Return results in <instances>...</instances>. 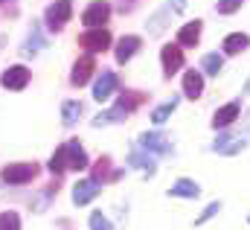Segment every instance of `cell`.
<instances>
[{"label":"cell","mask_w":250,"mask_h":230,"mask_svg":"<svg viewBox=\"0 0 250 230\" xmlns=\"http://www.w3.org/2000/svg\"><path fill=\"white\" fill-rule=\"evenodd\" d=\"M140 102H143L140 93H125L123 99H117L114 108H108V111H102L99 116H93V125L99 128V125H111V122H123V119H128V114H131Z\"/></svg>","instance_id":"cell-1"},{"label":"cell","mask_w":250,"mask_h":230,"mask_svg":"<svg viewBox=\"0 0 250 230\" xmlns=\"http://www.w3.org/2000/svg\"><path fill=\"white\" fill-rule=\"evenodd\" d=\"M140 149L148 152V155H163V158L175 152L172 140H169L166 134H160V131H146V134H140Z\"/></svg>","instance_id":"cell-2"},{"label":"cell","mask_w":250,"mask_h":230,"mask_svg":"<svg viewBox=\"0 0 250 230\" xmlns=\"http://www.w3.org/2000/svg\"><path fill=\"white\" fill-rule=\"evenodd\" d=\"M70 15H73V3H70V0H56V3L47 6L44 21H47V26H50L53 32H59L64 23L70 21Z\"/></svg>","instance_id":"cell-3"},{"label":"cell","mask_w":250,"mask_h":230,"mask_svg":"<svg viewBox=\"0 0 250 230\" xmlns=\"http://www.w3.org/2000/svg\"><path fill=\"white\" fill-rule=\"evenodd\" d=\"M108 18H111V3H108V0H93V3L84 9L82 23L90 26V29H102V23H105Z\"/></svg>","instance_id":"cell-4"},{"label":"cell","mask_w":250,"mask_h":230,"mask_svg":"<svg viewBox=\"0 0 250 230\" xmlns=\"http://www.w3.org/2000/svg\"><path fill=\"white\" fill-rule=\"evenodd\" d=\"M79 44L87 53H105L111 47V32L108 29H87L84 35H79Z\"/></svg>","instance_id":"cell-5"},{"label":"cell","mask_w":250,"mask_h":230,"mask_svg":"<svg viewBox=\"0 0 250 230\" xmlns=\"http://www.w3.org/2000/svg\"><path fill=\"white\" fill-rule=\"evenodd\" d=\"M117 91H120V76L111 73V70H105V73L96 79V85H93V99H96V102H108Z\"/></svg>","instance_id":"cell-6"},{"label":"cell","mask_w":250,"mask_h":230,"mask_svg":"<svg viewBox=\"0 0 250 230\" xmlns=\"http://www.w3.org/2000/svg\"><path fill=\"white\" fill-rule=\"evenodd\" d=\"M29 67H23V64H15V67H9L3 76H0V85L3 88H9V91H23L26 85H29Z\"/></svg>","instance_id":"cell-7"},{"label":"cell","mask_w":250,"mask_h":230,"mask_svg":"<svg viewBox=\"0 0 250 230\" xmlns=\"http://www.w3.org/2000/svg\"><path fill=\"white\" fill-rule=\"evenodd\" d=\"M35 172H38V166H35V163H9L0 175H3V181H6V184H15V186H18V184L32 181Z\"/></svg>","instance_id":"cell-8"},{"label":"cell","mask_w":250,"mask_h":230,"mask_svg":"<svg viewBox=\"0 0 250 230\" xmlns=\"http://www.w3.org/2000/svg\"><path fill=\"white\" fill-rule=\"evenodd\" d=\"M160 61H163V76L172 79L181 67H184V50L178 44H166L163 53H160Z\"/></svg>","instance_id":"cell-9"},{"label":"cell","mask_w":250,"mask_h":230,"mask_svg":"<svg viewBox=\"0 0 250 230\" xmlns=\"http://www.w3.org/2000/svg\"><path fill=\"white\" fill-rule=\"evenodd\" d=\"M64 163H67V169H87L90 166V161H87V155H84L79 140L64 143Z\"/></svg>","instance_id":"cell-10"},{"label":"cell","mask_w":250,"mask_h":230,"mask_svg":"<svg viewBox=\"0 0 250 230\" xmlns=\"http://www.w3.org/2000/svg\"><path fill=\"white\" fill-rule=\"evenodd\" d=\"M96 195H99V184H96L93 178H84V181H79V184L73 186V204H79V207L90 204Z\"/></svg>","instance_id":"cell-11"},{"label":"cell","mask_w":250,"mask_h":230,"mask_svg":"<svg viewBox=\"0 0 250 230\" xmlns=\"http://www.w3.org/2000/svg\"><path fill=\"white\" fill-rule=\"evenodd\" d=\"M242 114V102H227L224 108H218L212 116V128H227L230 122H236Z\"/></svg>","instance_id":"cell-12"},{"label":"cell","mask_w":250,"mask_h":230,"mask_svg":"<svg viewBox=\"0 0 250 230\" xmlns=\"http://www.w3.org/2000/svg\"><path fill=\"white\" fill-rule=\"evenodd\" d=\"M93 67H96V61H93V56H82L76 64H73V73H70V82L73 85H84L87 79H90V73H93Z\"/></svg>","instance_id":"cell-13"},{"label":"cell","mask_w":250,"mask_h":230,"mask_svg":"<svg viewBox=\"0 0 250 230\" xmlns=\"http://www.w3.org/2000/svg\"><path fill=\"white\" fill-rule=\"evenodd\" d=\"M169 195H172V198H198V195H201V186H198L192 178H178V181L169 186Z\"/></svg>","instance_id":"cell-14"},{"label":"cell","mask_w":250,"mask_h":230,"mask_svg":"<svg viewBox=\"0 0 250 230\" xmlns=\"http://www.w3.org/2000/svg\"><path fill=\"white\" fill-rule=\"evenodd\" d=\"M201 29H204L201 21H189L187 26H181V32H178V47H195L198 38H201Z\"/></svg>","instance_id":"cell-15"},{"label":"cell","mask_w":250,"mask_h":230,"mask_svg":"<svg viewBox=\"0 0 250 230\" xmlns=\"http://www.w3.org/2000/svg\"><path fill=\"white\" fill-rule=\"evenodd\" d=\"M128 166L143 169L146 175H154V172H157V163H154V161H151V155H148V152H143V149H134V152L128 155Z\"/></svg>","instance_id":"cell-16"},{"label":"cell","mask_w":250,"mask_h":230,"mask_svg":"<svg viewBox=\"0 0 250 230\" xmlns=\"http://www.w3.org/2000/svg\"><path fill=\"white\" fill-rule=\"evenodd\" d=\"M137 50H140V38H137V35H123L120 44H117V61L125 64L128 58H134Z\"/></svg>","instance_id":"cell-17"},{"label":"cell","mask_w":250,"mask_h":230,"mask_svg":"<svg viewBox=\"0 0 250 230\" xmlns=\"http://www.w3.org/2000/svg\"><path fill=\"white\" fill-rule=\"evenodd\" d=\"M184 93H187L189 99H198L204 93V76L198 70H189L187 76H184Z\"/></svg>","instance_id":"cell-18"},{"label":"cell","mask_w":250,"mask_h":230,"mask_svg":"<svg viewBox=\"0 0 250 230\" xmlns=\"http://www.w3.org/2000/svg\"><path fill=\"white\" fill-rule=\"evenodd\" d=\"M248 47H250V35H245V32H233V35L224 38V53H227V56L245 53Z\"/></svg>","instance_id":"cell-19"},{"label":"cell","mask_w":250,"mask_h":230,"mask_svg":"<svg viewBox=\"0 0 250 230\" xmlns=\"http://www.w3.org/2000/svg\"><path fill=\"white\" fill-rule=\"evenodd\" d=\"M169 12H172V9H169V6H163V9H157V12L151 15V21H146L148 35H160V32L169 26V21H166V18H169Z\"/></svg>","instance_id":"cell-20"},{"label":"cell","mask_w":250,"mask_h":230,"mask_svg":"<svg viewBox=\"0 0 250 230\" xmlns=\"http://www.w3.org/2000/svg\"><path fill=\"white\" fill-rule=\"evenodd\" d=\"M82 111H84V105H82L79 99H67L62 105V122L64 125H76L79 116H82Z\"/></svg>","instance_id":"cell-21"},{"label":"cell","mask_w":250,"mask_h":230,"mask_svg":"<svg viewBox=\"0 0 250 230\" xmlns=\"http://www.w3.org/2000/svg\"><path fill=\"white\" fill-rule=\"evenodd\" d=\"M201 67H204L207 76H218L221 67H224V56L221 53H207V56L201 58Z\"/></svg>","instance_id":"cell-22"},{"label":"cell","mask_w":250,"mask_h":230,"mask_svg":"<svg viewBox=\"0 0 250 230\" xmlns=\"http://www.w3.org/2000/svg\"><path fill=\"white\" fill-rule=\"evenodd\" d=\"M175 108H178V96H172V99H166L163 105H157V108H154V114H151V122H154V125H163V122L172 116Z\"/></svg>","instance_id":"cell-23"},{"label":"cell","mask_w":250,"mask_h":230,"mask_svg":"<svg viewBox=\"0 0 250 230\" xmlns=\"http://www.w3.org/2000/svg\"><path fill=\"white\" fill-rule=\"evenodd\" d=\"M44 47V38H41V29L38 26H32V32H29V38H26V47H23V56H35L38 50Z\"/></svg>","instance_id":"cell-24"},{"label":"cell","mask_w":250,"mask_h":230,"mask_svg":"<svg viewBox=\"0 0 250 230\" xmlns=\"http://www.w3.org/2000/svg\"><path fill=\"white\" fill-rule=\"evenodd\" d=\"M0 230H21V219H18V213H12V210L0 213Z\"/></svg>","instance_id":"cell-25"},{"label":"cell","mask_w":250,"mask_h":230,"mask_svg":"<svg viewBox=\"0 0 250 230\" xmlns=\"http://www.w3.org/2000/svg\"><path fill=\"white\" fill-rule=\"evenodd\" d=\"M64 169H67V163H64V146H59V149H56V155H53V161H50V172L62 175Z\"/></svg>","instance_id":"cell-26"},{"label":"cell","mask_w":250,"mask_h":230,"mask_svg":"<svg viewBox=\"0 0 250 230\" xmlns=\"http://www.w3.org/2000/svg\"><path fill=\"white\" fill-rule=\"evenodd\" d=\"M215 9H218L221 15H233V12H239V9H242V0H218V3H215Z\"/></svg>","instance_id":"cell-27"},{"label":"cell","mask_w":250,"mask_h":230,"mask_svg":"<svg viewBox=\"0 0 250 230\" xmlns=\"http://www.w3.org/2000/svg\"><path fill=\"white\" fill-rule=\"evenodd\" d=\"M90 230H114V225H111L102 213H93V216H90Z\"/></svg>","instance_id":"cell-28"},{"label":"cell","mask_w":250,"mask_h":230,"mask_svg":"<svg viewBox=\"0 0 250 230\" xmlns=\"http://www.w3.org/2000/svg\"><path fill=\"white\" fill-rule=\"evenodd\" d=\"M218 210H221V201H212V204H207V210H204V213L195 219V225H204V222H207V219H212Z\"/></svg>","instance_id":"cell-29"},{"label":"cell","mask_w":250,"mask_h":230,"mask_svg":"<svg viewBox=\"0 0 250 230\" xmlns=\"http://www.w3.org/2000/svg\"><path fill=\"white\" fill-rule=\"evenodd\" d=\"M169 9L172 12H184L187 9V0H169Z\"/></svg>","instance_id":"cell-30"},{"label":"cell","mask_w":250,"mask_h":230,"mask_svg":"<svg viewBox=\"0 0 250 230\" xmlns=\"http://www.w3.org/2000/svg\"><path fill=\"white\" fill-rule=\"evenodd\" d=\"M245 93H250V79L245 82Z\"/></svg>","instance_id":"cell-31"},{"label":"cell","mask_w":250,"mask_h":230,"mask_svg":"<svg viewBox=\"0 0 250 230\" xmlns=\"http://www.w3.org/2000/svg\"><path fill=\"white\" fill-rule=\"evenodd\" d=\"M245 125H248V128H250V116H248V122H245Z\"/></svg>","instance_id":"cell-32"},{"label":"cell","mask_w":250,"mask_h":230,"mask_svg":"<svg viewBox=\"0 0 250 230\" xmlns=\"http://www.w3.org/2000/svg\"><path fill=\"white\" fill-rule=\"evenodd\" d=\"M248 222H250V219H248Z\"/></svg>","instance_id":"cell-33"}]
</instances>
